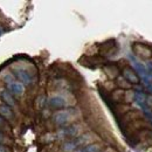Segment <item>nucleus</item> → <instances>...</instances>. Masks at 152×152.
<instances>
[{"label":"nucleus","mask_w":152,"mask_h":152,"mask_svg":"<svg viewBox=\"0 0 152 152\" xmlns=\"http://www.w3.org/2000/svg\"><path fill=\"white\" fill-rule=\"evenodd\" d=\"M69 118H70V115L68 111H57L56 114L53 116V121L55 122V124L60 125V126L66 125L69 122Z\"/></svg>","instance_id":"obj_3"},{"label":"nucleus","mask_w":152,"mask_h":152,"mask_svg":"<svg viewBox=\"0 0 152 152\" xmlns=\"http://www.w3.org/2000/svg\"><path fill=\"white\" fill-rule=\"evenodd\" d=\"M0 116L6 118V119H8V121L14 118V114H13L11 107H8L7 104H1L0 105Z\"/></svg>","instance_id":"obj_9"},{"label":"nucleus","mask_w":152,"mask_h":152,"mask_svg":"<svg viewBox=\"0 0 152 152\" xmlns=\"http://www.w3.org/2000/svg\"><path fill=\"white\" fill-rule=\"evenodd\" d=\"M118 86H119L122 89H129V88H130V83H129L124 77L118 78Z\"/></svg>","instance_id":"obj_14"},{"label":"nucleus","mask_w":152,"mask_h":152,"mask_svg":"<svg viewBox=\"0 0 152 152\" xmlns=\"http://www.w3.org/2000/svg\"><path fill=\"white\" fill-rule=\"evenodd\" d=\"M130 58H131V64H132V67L138 72V74L146 81V76H148V72H149V70L146 69V67H145L144 64H142L140 62H137L132 56H130Z\"/></svg>","instance_id":"obj_7"},{"label":"nucleus","mask_w":152,"mask_h":152,"mask_svg":"<svg viewBox=\"0 0 152 152\" xmlns=\"http://www.w3.org/2000/svg\"><path fill=\"white\" fill-rule=\"evenodd\" d=\"M0 96H1V98H2V101L5 102V104H7L8 107H12V105H14L15 104V101H14V98H13V95L8 91V90H1V93H0Z\"/></svg>","instance_id":"obj_10"},{"label":"nucleus","mask_w":152,"mask_h":152,"mask_svg":"<svg viewBox=\"0 0 152 152\" xmlns=\"http://www.w3.org/2000/svg\"><path fill=\"white\" fill-rule=\"evenodd\" d=\"M61 134L62 136H67V137H74L77 133V129L75 126H69V128H64L63 130H61Z\"/></svg>","instance_id":"obj_11"},{"label":"nucleus","mask_w":152,"mask_h":152,"mask_svg":"<svg viewBox=\"0 0 152 152\" xmlns=\"http://www.w3.org/2000/svg\"><path fill=\"white\" fill-rule=\"evenodd\" d=\"M146 103H148L150 107H152V96H149V97H146Z\"/></svg>","instance_id":"obj_17"},{"label":"nucleus","mask_w":152,"mask_h":152,"mask_svg":"<svg viewBox=\"0 0 152 152\" xmlns=\"http://www.w3.org/2000/svg\"><path fill=\"white\" fill-rule=\"evenodd\" d=\"M86 151L87 152H99V145L97 144H90L86 148Z\"/></svg>","instance_id":"obj_15"},{"label":"nucleus","mask_w":152,"mask_h":152,"mask_svg":"<svg viewBox=\"0 0 152 152\" xmlns=\"http://www.w3.org/2000/svg\"><path fill=\"white\" fill-rule=\"evenodd\" d=\"M7 88H8L10 93L13 94V95L20 96L23 93V86L19 82H12V83L7 84Z\"/></svg>","instance_id":"obj_8"},{"label":"nucleus","mask_w":152,"mask_h":152,"mask_svg":"<svg viewBox=\"0 0 152 152\" xmlns=\"http://www.w3.org/2000/svg\"><path fill=\"white\" fill-rule=\"evenodd\" d=\"M4 81H5V83H6V84H10V83L14 82L13 76H12V75H6L5 77H4Z\"/></svg>","instance_id":"obj_16"},{"label":"nucleus","mask_w":152,"mask_h":152,"mask_svg":"<svg viewBox=\"0 0 152 152\" xmlns=\"http://www.w3.org/2000/svg\"><path fill=\"white\" fill-rule=\"evenodd\" d=\"M75 152H87V151H86V148H78L77 150H75Z\"/></svg>","instance_id":"obj_19"},{"label":"nucleus","mask_w":152,"mask_h":152,"mask_svg":"<svg viewBox=\"0 0 152 152\" xmlns=\"http://www.w3.org/2000/svg\"><path fill=\"white\" fill-rule=\"evenodd\" d=\"M14 75L15 77L21 81V84L22 86H29V84H32V76L29 75L26 70H22V69H17L15 72H14Z\"/></svg>","instance_id":"obj_4"},{"label":"nucleus","mask_w":152,"mask_h":152,"mask_svg":"<svg viewBox=\"0 0 152 152\" xmlns=\"http://www.w3.org/2000/svg\"><path fill=\"white\" fill-rule=\"evenodd\" d=\"M133 52L136 53V55L142 58H150L152 56V52L151 49L142 43H134L132 46Z\"/></svg>","instance_id":"obj_1"},{"label":"nucleus","mask_w":152,"mask_h":152,"mask_svg":"<svg viewBox=\"0 0 152 152\" xmlns=\"http://www.w3.org/2000/svg\"><path fill=\"white\" fill-rule=\"evenodd\" d=\"M48 105L54 109H62L66 107V99L61 96H54L48 101Z\"/></svg>","instance_id":"obj_6"},{"label":"nucleus","mask_w":152,"mask_h":152,"mask_svg":"<svg viewBox=\"0 0 152 152\" xmlns=\"http://www.w3.org/2000/svg\"><path fill=\"white\" fill-rule=\"evenodd\" d=\"M0 152H7V149H6V146H4V145H0Z\"/></svg>","instance_id":"obj_18"},{"label":"nucleus","mask_w":152,"mask_h":152,"mask_svg":"<svg viewBox=\"0 0 152 152\" xmlns=\"http://www.w3.org/2000/svg\"><path fill=\"white\" fill-rule=\"evenodd\" d=\"M123 77L129 83H138L139 82V77L136 74V72L133 69H131V68H129V67L123 69Z\"/></svg>","instance_id":"obj_5"},{"label":"nucleus","mask_w":152,"mask_h":152,"mask_svg":"<svg viewBox=\"0 0 152 152\" xmlns=\"http://www.w3.org/2000/svg\"><path fill=\"white\" fill-rule=\"evenodd\" d=\"M76 144L74 143V140H72V142H67V143H64L63 144V151L64 152H73L76 150Z\"/></svg>","instance_id":"obj_13"},{"label":"nucleus","mask_w":152,"mask_h":152,"mask_svg":"<svg viewBox=\"0 0 152 152\" xmlns=\"http://www.w3.org/2000/svg\"><path fill=\"white\" fill-rule=\"evenodd\" d=\"M1 124H2V117L0 116V125H1Z\"/></svg>","instance_id":"obj_21"},{"label":"nucleus","mask_w":152,"mask_h":152,"mask_svg":"<svg viewBox=\"0 0 152 152\" xmlns=\"http://www.w3.org/2000/svg\"><path fill=\"white\" fill-rule=\"evenodd\" d=\"M1 34H2V29L0 28V35H1Z\"/></svg>","instance_id":"obj_22"},{"label":"nucleus","mask_w":152,"mask_h":152,"mask_svg":"<svg viewBox=\"0 0 152 152\" xmlns=\"http://www.w3.org/2000/svg\"><path fill=\"white\" fill-rule=\"evenodd\" d=\"M114 52H117L116 41H114V40L108 41V42H104V43L99 47V53H101V54H104V55H113V54H115Z\"/></svg>","instance_id":"obj_2"},{"label":"nucleus","mask_w":152,"mask_h":152,"mask_svg":"<svg viewBox=\"0 0 152 152\" xmlns=\"http://www.w3.org/2000/svg\"><path fill=\"white\" fill-rule=\"evenodd\" d=\"M2 139H4V134L0 132V142H2Z\"/></svg>","instance_id":"obj_20"},{"label":"nucleus","mask_w":152,"mask_h":152,"mask_svg":"<svg viewBox=\"0 0 152 152\" xmlns=\"http://www.w3.org/2000/svg\"><path fill=\"white\" fill-rule=\"evenodd\" d=\"M134 101H136L140 107H144V103L146 102V96L144 95L143 93H136V94H134Z\"/></svg>","instance_id":"obj_12"}]
</instances>
